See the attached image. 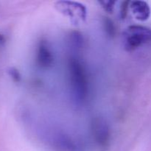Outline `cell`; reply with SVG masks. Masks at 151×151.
<instances>
[{
  "instance_id": "3957f363",
  "label": "cell",
  "mask_w": 151,
  "mask_h": 151,
  "mask_svg": "<svg viewBox=\"0 0 151 151\" xmlns=\"http://www.w3.org/2000/svg\"><path fill=\"white\" fill-rule=\"evenodd\" d=\"M91 131L96 142L106 147L110 141V129L106 121L101 117L94 118L91 122Z\"/></svg>"
},
{
  "instance_id": "ba28073f",
  "label": "cell",
  "mask_w": 151,
  "mask_h": 151,
  "mask_svg": "<svg viewBox=\"0 0 151 151\" xmlns=\"http://www.w3.org/2000/svg\"><path fill=\"white\" fill-rule=\"evenodd\" d=\"M5 41V38H4V35H1V33H0V44H3V43Z\"/></svg>"
},
{
  "instance_id": "52a82bcc",
  "label": "cell",
  "mask_w": 151,
  "mask_h": 151,
  "mask_svg": "<svg viewBox=\"0 0 151 151\" xmlns=\"http://www.w3.org/2000/svg\"><path fill=\"white\" fill-rule=\"evenodd\" d=\"M129 4L128 1H125V2L122 3V10H121V13H122V18L125 17L126 16V13H127V10H128V5Z\"/></svg>"
},
{
  "instance_id": "8992f818",
  "label": "cell",
  "mask_w": 151,
  "mask_h": 151,
  "mask_svg": "<svg viewBox=\"0 0 151 151\" xmlns=\"http://www.w3.org/2000/svg\"><path fill=\"white\" fill-rule=\"evenodd\" d=\"M105 25H106V31H107L110 35H113L115 32V28L114 26L113 22L111 20H109V19H107V20L105 22Z\"/></svg>"
},
{
  "instance_id": "5b68a950",
  "label": "cell",
  "mask_w": 151,
  "mask_h": 151,
  "mask_svg": "<svg viewBox=\"0 0 151 151\" xmlns=\"http://www.w3.org/2000/svg\"><path fill=\"white\" fill-rule=\"evenodd\" d=\"M131 9L134 16L138 20H147L150 15V9L145 1H133L131 4Z\"/></svg>"
},
{
  "instance_id": "6da1fadb",
  "label": "cell",
  "mask_w": 151,
  "mask_h": 151,
  "mask_svg": "<svg viewBox=\"0 0 151 151\" xmlns=\"http://www.w3.org/2000/svg\"><path fill=\"white\" fill-rule=\"evenodd\" d=\"M69 66L72 93L77 101H84L88 92V78L85 69L77 58H71Z\"/></svg>"
},
{
  "instance_id": "7a4b0ae2",
  "label": "cell",
  "mask_w": 151,
  "mask_h": 151,
  "mask_svg": "<svg viewBox=\"0 0 151 151\" xmlns=\"http://www.w3.org/2000/svg\"><path fill=\"white\" fill-rule=\"evenodd\" d=\"M125 47L134 50L151 41V29L142 26H131L125 31Z\"/></svg>"
},
{
  "instance_id": "277c9868",
  "label": "cell",
  "mask_w": 151,
  "mask_h": 151,
  "mask_svg": "<svg viewBox=\"0 0 151 151\" xmlns=\"http://www.w3.org/2000/svg\"><path fill=\"white\" fill-rule=\"evenodd\" d=\"M37 61L42 68H49L53 63V55L45 42L40 43L37 52Z\"/></svg>"
}]
</instances>
